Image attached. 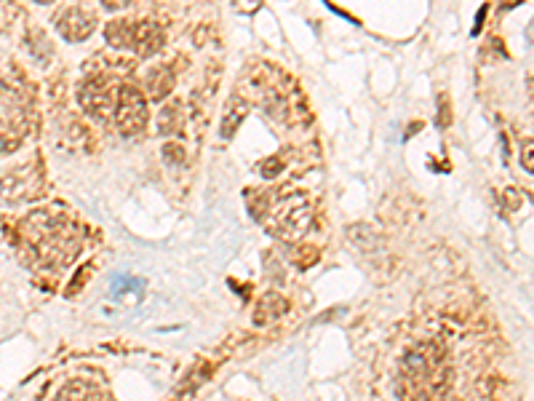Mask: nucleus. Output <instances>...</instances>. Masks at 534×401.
Returning a JSON list of instances; mask_svg holds the SVG:
<instances>
[{
	"instance_id": "obj_13",
	"label": "nucleus",
	"mask_w": 534,
	"mask_h": 401,
	"mask_svg": "<svg viewBox=\"0 0 534 401\" xmlns=\"http://www.w3.org/2000/svg\"><path fill=\"white\" fill-rule=\"evenodd\" d=\"M107 43L118 51H131V43H134V22L129 19H118V22H110L105 27Z\"/></svg>"
},
{
	"instance_id": "obj_5",
	"label": "nucleus",
	"mask_w": 534,
	"mask_h": 401,
	"mask_svg": "<svg viewBox=\"0 0 534 401\" xmlns=\"http://www.w3.org/2000/svg\"><path fill=\"white\" fill-rule=\"evenodd\" d=\"M27 129L25 102L17 91L0 83V150H14Z\"/></svg>"
},
{
	"instance_id": "obj_2",
	"label": "nucleus",
	"mask_w": 534,
	"mask_h": 401,
	"mask_svg": "<svg viewBox=\"0 0 534 401\" xmlns=\"http://www.w3.org/2000/svg\"><path fill=\"white\" fill-rule=\"evenodd\" d=\"M449 388V361L436 343L409 351L398 367L396 393L401 401H441Z\"/></svg>"
},
{
	"instance_id": "obj_18",
	"label": "nucleus",
	"mask_w": 534,
	"mask_h": 401,
	"mask_svg": "<svg viewBox=\"0 0 534 401\" xmlns=\"http://www.w3.org/2000/svg\"><path fill=\"white\" fill-rule=\"evenodd\" d=\"M99 3H102L107 11H118V9H126L131 0H99Z\"/></svg>"
},
{
	"instance_id": "obj_4",
	"label": "nucleus",
	"mask_w": 534,
	"mask_h": 401,
	"mask_svg": "<svg viewBox=\"0 0 534 401\" xmlns=\"http://www.w3.org/2000/svg\"><path fill=\"white\" fill-rule=\"evenodd\" d=\"M113 121H115V129L121 131L123 137H137L139 131L145 129L147 99H145V94L134 86V83H123V86H118Z\"/></svg>"
},
{
	"instance_id": "obj_9",
	"label": "nucleus",
	"mask_w": 534,
	"mask_h": 401,
	"mask_svg": "<svg viewBox=\"0 0 534 401\" xmlns=\"http://www.w3.org/2000/svg\"><path fill=\"white\" fill-rule=\"evenodd\" d=\"M163 49V30L150 19H142V22H134V43H131V51L142 59L155 57L158 51Z\"/></svg>"
},
{
	"instance_id": "obj_12",
	"label": "nucleus",
	"mask_w": 534,
	"mask_h": 401,
	"mask_svg": "<svg viewBox=\"0 0 534 401\" xmlns=\"http://www.w3.org/2000/svg\"><path fill=\"white\" fill-rule=\"evenodd\" d=\"M286 311H289V300L278 295V292H267V295L257 303V311H254V324H257V327H265V324H270V321L281 319Z\"/></svg>"
},
{
	"instance_id": "obj_6",
	"label": "nucleus",
	"mask_w": 534,
	"mask_h": 401,
	"mask_svg": "<svg viewBox=\"0 0 534 401\" xmlns=\"http://www.w3.org/2000/svg\"><path fill=\"white\" fill-rule=\"evenodd\" d=\"M41 166L38 164H25L17 166L14 172H9L6 177H0V196L6 201H27L41 193Z\"/></svg>"
},
{
	"instance_id": "obj_8",
	"label": "nucleus",
	"mask_w": 534,
	"mask_h": 401,
	"mask_svg": "<svg viewBox=\"0 0 534 401\" xmlns=\"http://www.w3.org/2000/svg\"><path fill=\"white\" fill-rule=\"evenodd\" d=\"M115 97H118V91H113V86L102 78H91L83 83L81 105L97 121H110V115L115 113Z\"/></svg>"
},
{
	"instance_id": "obj_19",
	"label": "nucleus",
	"mask_w": 534,
	"mask_h": 401,
	"mask_svg": "<svg viewBox=\"0 0 534 401\" xmlns=\"http://www.w3.org/2000/svg\"><path fill=\"white\" fill-rule=\"evenodd\" d=\"M441 105L444 107H441V121L438 123H441V126H449V123H452V115H449V102H446V97L441 99Z\"/></svg>"
},
{
	"instance_id": "obj_7",
	"label": "nucleus",
	"mask_w": 534,
	"mask_h": 401,
	"mask_svg": "<svg viewBox=\"0 0 534 401\" xmlns=\"http://www.w3.org/2000/svg\"><path fill=\"white\" fill-rule=\"evenodd\" d=\"M54 27L65 41L81 43L97 30V14L86 6H65L54 17Z\"/></svg>"
},
{
	"instance_id": "obj_3",
	"label": "nucleus",
	"mask_w": 534,
	"mask_h": 401,
	"mask_svg": "<svg viewBox=\"0 0 534 401\" xmlns=\"http://www.w3.org/2000/svg\"><path fill=\"white\" fill-rule=\"evenodd\" d=\"M273 236L284 241H297L310 230L313 206L305 193H284V196H262V209L254 212Z\"/></svg>"
},
{
	"instance_id": "obj_20",
	"label": "nucleus",
	"mask_w": 534,
	"mask_h": 401,
	"mask_svg": "<svg viewBox=\"0 0 534 401\" xmlns=\"http://www.w3.org/2000/svg\"><path fill=\"white\" fill-rule=\"evenodd\" d=\"M35 3H54V0H35Z\"/></svg>"
},
{
	"instance_id": "obj_14",
	"label": "nucleus",
	"mask_w": 534,
	"mask_h": 401,
	"mask_svg": "<svg viewBox=\"0 0 534 401\" xmlns=\"http://www.w3.org/2000/svg\"><path fill=\"white\" fill-rule=\"evenodd\" d=\"M179 113H182L179 102H169L166 107H161V113H158V134L161 137H171L182 129V115Z\"/></svg>"
},
{
	"instance_id": "obj_1",
	"label": "nucleus",
	"mask_w": 534,
	"mask_h": 401,
	"mask_svg": "<svg viewBox=\"0 0 534 401\" xmlns=\"http://www.w3.org/2000/svg\"><path fill=\"white\" fill-rule=\"evenodd\" d=\"M22 238L27 249L33 252V260L46 268H65L67 262L78 257V249H81L78 225L49 209L33 212L22 222Z\"/></svg>"
},
{
	"instance_id": "obj_10",
	"label": "nucleus",
	"mask_w": 534,
	"mask_h": 401,
	"mask_svg": "<svg viewBox=\"0 0 534 401\" xmlns=\"http://www.w3.org/2000/svg\"><path fill=\"white\" fill-rule=\"evenodd\" d=\"M246 115H249V102L241 94H233V97L227 99L225 115H222V123H219V137L222 140H233L235 131L241 129V123L246 121Z\"/></svg>"
},
{
	"instance_id": "obj_15",
	"label": "nucleus",
	"mask_w": 534,
	"mask_h": 401,
	"mask_svg": "<svg viewBox=\"0 0 534 401\" xmlns=\"http://www.w3.org/2000/svg\"><path fill=\"white\" fill-rule=\"evenodd\" d=\"M54 401H99V391L91 383H83V380H73L67 383L59 396Z\"/></svg>"
},
{
	"instance_id": "obj_17",
	"label": "nucleus",
	"mask_w": 534,
	"mask_h": 401,
	"mask_svg": "<svg viewBox=\"0 0 534 401\" xmlns=\"http://www.w3.org/2000/svg\"><path fill=\"white\" fill-rule=\"evenodd\" d=\"M521 166L529 174H534V140L521 142Z\"/></svg>"
},
{
	"instance_id": "obj_16",
	"label": "nucleus",
	"mask_w": 534,
	"mask_h": 401,
	"mask_svg": "<svg viewBox=\"0 0 534 401\" xmlns=\"http://www.w3.org/2000/svg\"><path fill=\"white\" fill-rule=\"evenodd\" d=\"M163 158H166V164L171 166L185 164V148H182L179 142H166V145H163Z\"/></svg>"
},
{
	"instance_id": "obj_11",
	"label": "nucleus",
	"mask_w": 534,
	"mask_h": 401,
	"mask_svg": "<svg viewBox=\"0 0 534 401\" xmlns=\"http://www.w3.org/2000/svg\"><path fill=\"white\" fill-rule=\"evenodd\" d=\"M174 83H177V75H174V70H171L169 65L153 67L145 78L147 97L155 99V102H161V99H166L171 91H174Z\"/></svg>"
}]
</instances>
